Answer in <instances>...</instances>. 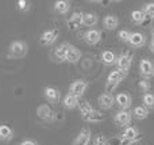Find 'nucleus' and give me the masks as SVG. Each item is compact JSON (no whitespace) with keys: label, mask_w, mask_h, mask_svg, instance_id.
Listing matches in <instances>:
<instances>
[{"label":"nucleus","mask_w":154,"mask_h":145,"mask_svg":"<svg viewBox=\"0 0 154 145\" xmlns=\"http://www.w3.org/2000/svg\"><path fill=\"white\" fill-rule=\"evenodd\" d=\"M37 117L45 122H53L56 118V113L51 110L49 105H39L37 107Z\"/></svg>","instance_id":"39448f33"},{"label":"nucleus","mask_w":154,"mask_h":145,"mask_svg":"<svg viewBox=\"0 0 154 145\" xmlns=\"http://www.w3.org/2000/svg\"><path fill=\"white\" fill-rule=\"evenodd\" d=\"M82 22H84V14H82L81 11H75V12L68 18L66 24L70 30H77L82 26Z\"/></svg>","instance_id":"6e6552de"},{"label":"nucleus","mask_w":154,"mask_h":145,"mask_svg":"<svg viewBox=\"0 0 154 145\" xmlns=\"http://www.w3.org/2000/svg\"><path fill=\"white\" fill-rule=\"evenodd\" d=\"M82 121L89 122V124H97V122L104 121V114L101 113V111L95 110V109H93V110L91 111L87 117H84V118H82Z\"/></svg>","instance_id":"f3484780"},{"label":"nucleus","mask_w":154,"mask_h":145,"mask_svg":"<svg viewBox=\"0 0 154 145\" xmlns=\"http://www.w3.org/2000/svg\"><path fill=\"white\" fill-rule=\"evenodd\" d=\"M133 115H134V118L138 119V121H143V119H146L147 115H149V110H147L145 106H137L133 110Z\"/></svg>","instance_id":"b1692460"},{"label":"nucleus","mask_w":154,"mask_h":145,"mask_svg":"<svg viewBox=\"0 0 154 145\" xmlns=\"http://www.w3.org/2000/svg\"><path fill=\"white\" fill-rule=\"evenodd\" d=\"M29 46L24 41H14L8 48V57L11 58H22L27 54Z\"/></svg>","instance_id":"f257e3e1"},{"label":"nucleus","mask_w":154,"mask_h":145,"mask_svg":"<svg viewBox=\"0 0 154 145\" xmlns=\"http://www.w3.org/2000/svg\"><path fill=\"white\" fill-rule=\"evenodd\" d=\"M133 48H142V46L146 45V37H145L142 33H131V37H130V41H128Z\"/></svg>","instance_id":"dca6fc26"},{"label":"nucleus","mask_w":154,"mask_h":145,"mask_svg":"<svg viewBox=\"0 0 154 145\" xmlns=\"http://www.w3.org/2000/svg\"><path fill=\"white\" fill-rule=\"evenodd\" d=\"M95 144H97V145H107L106 137H104V136H101V134L96 136V137H95Z\"/></svg>","instance_id":"c9c22d12"},{"label":"nucleus","mask_w":154,"mask_h":145,"mask_svg":"<svg viewBox=\"0 0 154 145\" xmlns=\"http://www.w3.org/2000/svg\"><path fill=\"white\" fill-rule=\"evenodd\" d=\"M118 86H119V84H115V83H109V81H107L106 87H104V92H107V94H111V92H114L115 90H116Z\"/></svg>","instance_id":"72a5a7b5"},{"label":"nucleus","mask_w":154,"mask_h":145,"mask_svg":"<svg viewBox=\"0 0 154 145\" xmlns=\"http://www.w3.org/2000/svg\"><path fill=\"white\" fill-rule=\"evenodd\" d=\"M91 140H92V133H91L89 128H84L81 132L79 133V136L75 138L72 145H89Z\"/></svg>","instance_id":"f8f14e48"},{"label":"nucleus","mask_w":154,"mask_h":145,"mask_svg":"<svg viewBox=\"0 0 154 145\" xmlns=\"http://www.w3.org/2000/svg\"><path fill=\"white\" fill-rule=\"evenodd\" d=\"M131 62H133V53H130V52L122 53L116 60L118 71H120L123 75L127 76L128 71H130V67H131Z\"/></svg>","instance_id":"f03ea898"},{"label":"nucleus","mask_w":154,"mask_h":145,"mask_svg":"<svg viewBox=\"0 0 154 145\" xmlns=\"http://www.w3.org/2000/svg\"><path fill=\"white\" fill-rule=\"evenodd\" d=\"M69 46H70V43H68V42L61 43V45L57 46V48L54 49V53H53L54 58L60 62L66 61V54H68V50H69Z\"/></svg>","instance_id":"ddd939ff"},{"label":"nucleus","mask_w":154,"mask_h":145,"mask_svg":"<svg viewBox=\"0 0 154 145\" xmlns=\"http://www.w3.org/2000/svg\"><path fill=\"white\" fill-rule=\"evenodd\" d=\"M100 58L104 65H114V64H116L118 56L112 50H104V52H101Z\"/></svg>","instance_id":"a211bd4d"},{"label":"nucleus","mask_w":154,"mask_h":145,"mask_svg":"<svg viewBox=\"0 0 154 145\" xmlns=\"http://www.w3.org/2000/svg\"><path fill=\"white\" fill-rule=\"evenodd\" d=\"M145 18H146V15L143 14L142 10H134L133 12H131V20H133L134 24H139V26H141Z\"/></svg>","instance_id":"bb28decb"},{"label":"nucleus","mask_w":154,"mask_h":145,"mask_svg":"<svg viewBox=\"0 0 154 145\" xmlns=\"http://www.w3.org/2000/svg\"><path fill=\"white\" fill-rule=\"evenodd\" d=\"M80 57H81V52H80L76 46L70 45L69 46V50H68V54H66V61H65V62L76 64V62L80 60Z\"/></svg>","instance_id":"aec40b11"},{"label":"nucleus","mask_w":154,"mask_h":145,"mask_svg":"<svg viewBox=\"0 0 154 145\" xmlns=\"http://www.w3.org/2000/svg\"><path fill=\"white\" fill-rule=\"evenodd\" d=\"M152 19H153V18H150V16H146V18L143 19V22H142V24H141V26H143V27L150 26V23H152Z\"/></svg>","instance_id":"e433bc0d"},{"label":"nucleus","mask_w":154,"mask_h":145,"mask_svg":"<svg viewBox=\"0 0 154 145\" xmlns=\"http://www.w3.org/2000/svg\"><path fill=\"white\" fill-rule=\"evenodd\" d=\"M97 103H99V106H100V109H103V110H109V109H112V106L115 105V98L112 96V94L103 92L101 95H99Z\"/></svg>","instance_id":"9b49d317"},{"label":"nucleus","mask_w":154,"mask_h":145,"mask_svg":"<svg viewBox=\"0 0 154 145\" xmlns=\"http://www.w3.org/2000/svg\"><path fill=\"white\" fill-rule=\"evenodd\" d=\"M139 73L145 80H150L154 77V64L152 60L142 58L139 62Z\"/></svg>","instance_id":"7ed1b4c3"},{"label":"nucleus","mask_w":154,"mask_h":145,"mask_svg":"<svg viewBox=\"0 0 154 145\" xmlns=\"http://www.w3.org/2000/svg\"><path fill=\"white\" fill-rule=\"evenodd\" d=\"M122 138L126 141H138L139 138V130L137 126H127L122 133Z\"/></svg>","instance_id":"2eb2a0df"},{"label":"nucleus","mask_w":154,"mask_h":145,"mask_svg":"<svg viewBox=\"0 0 154 145\" xmlns=\"http://www.w3.org/2000/svg\"><path fill=\"white\" fill-rule=\"evenodd\" d=\"M126 77V75H123L120 71H112L111 73L108 75V77H107V81H109V83H115V84H120V81L123 80V79Z\"/></svg>","instance_id":"a878e982"},{"label":"nucleus","mask_w":154,"mask_h":145,"mask_svg":"<svg viewBox=\"0 0 154 145\" xmlns=\"http://www.w3.org/2000/svg\"><path fill=\"white\" fill-rule=\"evenodd\" d=\"M150 50L154 54V27L152 29V41H150Z\"/></svg>","instance_id":"4c0bfd02"},{"label":"nucleus","mask_w":154,"mask_h":145,"mask_svg":"<svg viewBox=\"0 0 154 145\" xmlns=\"http://www.w3.org/2000/svg\"><path fill=\"white\" fill-rule=\"evenodd\" d=\"M142 11L146 16H150V18H154V2L152 3H147L142 7Z\"/></svg>","instance_id":"c756f323"},{"label":"nucleus","mask_w":154,"mask_h":145,"mask_svg":"<svg viewBox=\"0 0 154 145\" xmlns=\"http://www.w3.org/2000/svg\"><path fill=\"white\" fill-rule=\"evenodd\" d=\"M93 145H97V144H93Z\"/></svg>","instance_id":"ea45409f"},{"label":"nucleus","mask_w":154,"mask_h":145,"mask_svg":"<svg viewBox=\"0 0 154 145\" xmlns=\"http://www.w3.org/2000/svg\"><path fill=\"white\" fill-rule=\"evenodd\" d=\"M138 87H139V90H141L142 92H145V94H147L149 92V90H150V83H149V80H141L138 83Z\"/></svg>","instance_id":"2f4dec72"},{"label":"nucleus","mask_w":154,"mask_h":145,"mask_svg":"<svg viewBox=\"0 0 154 145\" xmlns=\"http://www.w3.org/2000/svg\"><path fill=\"white\" fill-rule=\"evenodd\" d=\"M43 94H45L46 100H48L49 103H51V105H56V103H58L60 99H61L60 91L57 88H54V87H46L45 91H43Z\"/></svg>","instance_id":"4468645a"},{"label":"nucleus","mask_w":154,"mask_h":145,"mask_svg":"<svg viewBox=\"0 0 154 145\" xmlns=\"http://www.w3.org/2000/svg\"><path fill=\"white\" fill-rule=\"evenodd\" d=\"M58 37H60V30L50 29V30H46L45 33H42V35H41V38H39V42H41V45H43V46H50L56 42Z\"/></svg>","instance_id":"423d86ee"},{"label":"nucleus","mask_w":154,"mask_h":145,"mask_svg":"<svg viewBox=\"0 0 154 145\" xmlns=\"http://www.w3.org/2000/svg\"><path fill=\"white\" fill-rule=\"evenodd\" d=\"M97 15L93 12H87L84 14V22H82V24L87 27H93L97 24Z\"/></svg>","instance_id":"393cba45"},{"label":"nucleus","mask_w":154,"mask_h":145,"mask_svg":"<svg viewBox=\"0 0 154 145\" xmlns=\"http://www.w3.org/2000/svg\"><path fill=\"white\" fill-rule=\"evenodd\" d=\"M103 24L107 30H116L118 26H119V19H118L116 15H107L103 20Z\"/></svg>","instance_id":"4be33fe9"},{"label":"nucleus","mask_w":154,"mask_h":145,"mask_svg":"<svg viewBox=\"0 0 154 145\" xmlns=\"http://www.w3.org/2000/svg\"><path fill=\"white\" fill-rule=\"evenodd\" d=\"M62 103H64L65 109H68V110H73V109L79 107L80 100H79V98H77V96H75V95L68 94V95H65Z\"/></svg>","instance_id":"412c9836"},{"label":"nucleus","mask_w":154,"mask_h":145,"mask_svg":"<svg viewBox=\"0 0 154 145\" xmlns=\"http://www.w3.org/2000/svg\"><path fill=\"white\" fill-rule=\"evenodd\" d=\"M79 109H80V114H81V118L87 117L88 114H89L91 111L93 110V107L87 102V100H84V102H80V103H79Z\"/></svg>","instance_id":"cd10ccee"},{"label":"nucleus","mask_w":154,"mask_h":145,"mask_svg":"<svg viewBox=\"0 0 154 145\" xmlns=\"http://www.w3.org/2000/svg\"><path fill=\"white\" fill-rule=\"evenodd\" d=\"M131 119H133V114H131L128 110H119L116 114H115L114 121L118 126H126L127 128L128 125L131 124Z\"/></svg>","instance_id":"0eeeda50"},{"label":"nucleus","mask_w":154,"mask_h":145,"mask_svg":"<svg viewBox=\"0 0 154 145\" xmlns=\"http://www.w3.org/2000/svg\"><path fill=\"white\" fill-rule=\"evenodd\" d=\"M18 10L22 11V12H26V11L30 10V3L27 0H19L18 2Z\"/></svg>","instance_id":"473e14b6"},{"label":"nucleus","mask_w":154,"mask_h":145,"mask_svg":"<svg viewBox=\"0 0 154 145\" xmlns=\"http://www.w3.org/2000/svg\"><path fill=\"white\" fill-rule=\"evenodd\" d=\"M107 145H123V138L122 137H112L107 141Z\"/></svg>","instance_id":"f704fd0d"},{"label":"nucleus","mask_w":154,"mask_h":145,"mask_svg":"<svg viewBox=\"0 0 154 145\" xmlns=\"http://www.w3.org/2000/svg\"><path fill=\"white\" fill-rule=\"evenodd\" d=\"M131 102H133V99H131V95L128 92H119L115 96V103L120 107V110H128L131 107Z\"/></svg>","instance_id":"9d476101"},{"label":"nucleus","mask_w":154,"mask_h":145,"mask_svg":"<svg viewBox=\"0 0 154 145\" xmlns=\"http://www.w3.org/2000/svg\"><path fill=\"white\" fill-rule=\"evenodd\" d=\"M53 7H54V11H56L57 14L65 15V14H68L70 10V2H68V0H57V2L54 3Z\"/></svg>","instance_id":"6ab92c4d"},{"label":"nucleus","mask_w":154,"mask_h":145,"mask_svg":"<svg viewBox=\"0 0 154 145\" xmlns=\"http://www.w3.org/2000/svg\"><path fill=\"white\" fill-rule=\"evenodd\" d=\"M20 145H38V143L34 140H24L20 143Z\"/></svg>","instance_id":"58836bf2"},{"label":"nucleus","mask_w":154,"mask_h":145,"mask_svg":"<svg viewBox=\"0 0 154 145\" xmlns=\"http://www.w3.org/2000/svg\"><path fill=\"white\" fill-rule=\"evenodd\" d=\"M143 106L149 110V109H154V94L152 92H147V94H143Z\"/></svg>","instance_id":"c85d7f7f"},{"label":"nucleus","mask_w":154,"mask_h":145,"mask_svg":"<svg viewBox=\"0 0 154 145\" xmlns=\"http://www.w3.org/2000/svg\"><path fill=\"white\" fill-rule=\"evenodd\" d=\"M84 41L87 45H97L101 41V31L97 29H89L88 31L84 33Z\"/></svg>","instance_id":"1a4fd4ad"},{"label":"nucleus","mask_w":154,"mask_h":145,"mask_svg":"<svg viewBox=\"0 0 154 145\" xmlns=\"http://www.w3.org/2000/svg\"><path fill=\"white\" fill-rule=\"evenodd\" d=\"M14 137V129L8 125H0V140L2 141H11Z\"/></svg>","instance_id":"5701e85b"},{"label":"nucleus","mask_w":154,"mask_h":145,"mask_svg":"<svg viewBox=\"0 0 154 145\" xmlns=\"http://www.w3.org/2000/svg\"><path fill=\"white\" fill-rule=\"evenodd\" d=\"M87 88H88V81L84 80V79H77V80H75L72 84H70L69 94L75 95V96H77L80 99V98L85 94Z\"/></svg>","instance_id":"20e7f679"},{"label":"nucleus","mask_w":154,"mask_h":145,"mask_svg":"<svg viewBox=\"0 0 154 145\" xmlns=\"http://www.w3.org/2000/svg\"><path fill=\"white\" fill-rule=\"evenodd\" d=\"M130 37H131V33L128 31V30H120V31L118 33V38H119L122 42L128 43V41H130Z\"/></svg>","instance_id":"7c9ffc66"}]
</instances>
